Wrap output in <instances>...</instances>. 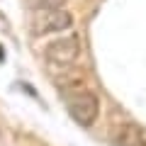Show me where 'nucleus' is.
<instances>
[{"label":"nucleus","instance_id":"nucleus-4","mask_svg":"<svg viewBox=\"0 0 146 146\" xmlns=\"http://www.w3.org/2000/svg\"><path fill=\"white\" fill-rule=\"evenodd\" d=\"M112 141H115V146H146V136L136 127H119Z\"/></svg>","mask_w":146,"mask_h":146},{"label":"nucleus","instance_id":"nucleus-3","mask_svg":"<svg viewBox=\"0 0 146 146\" xmlns=\"http://www.w3.org/2000/svg\"><path fill=\"white\" fill-rule=\"evenodd\" d=\"M73 27V15L61 10H39L32 17V36H46L54 32H66Z\"/></svg>","mask_w":146,"mask_h":146},{"label":"nucleus","instance_id":"nucleus-2","mask_svg":"<svg viewBox=\"0 0 146 146\" xmlns=\"http://www.w3.org/2000/svg\"><path fill=\"white\" fill-rule=\"evenodd\" d=\"M80 51H83L80 36L78 34H66V36H58V39H54V42H49L44 46V58L51 66H73L78 61Z\"/></svg>","mask_w":146,"mask_h":146},{"label":"nucleus","instance_id":"nucleus-5","mask_svg":"<svg viewBox=\"0 0 146 146\" xmlns=\"http://www.w3.org/2000/svg\"><path fill=\"white\" fill-rule=\"evenodd\" d=\"M25 5L34 12H39V10H61V7H66V0H25Z\"/></svg>","mask_w":146,"mask_h":146},{"label":"nucleus","instance_id":"nucleus-1","mask_svg":"<svg viewBox=\"0 0 146 146\" xmlns=\"http://www.w3.org/2000/svg\"><path fill=\"white\" fill-rule=\"evenodd\" d=\"M66 107L71 119L80 127H93L100 117V98L93 90H85V88L73 90L66 100Z\"/></svg>","mask_w":146,"mask_h":146}]
</instances>
